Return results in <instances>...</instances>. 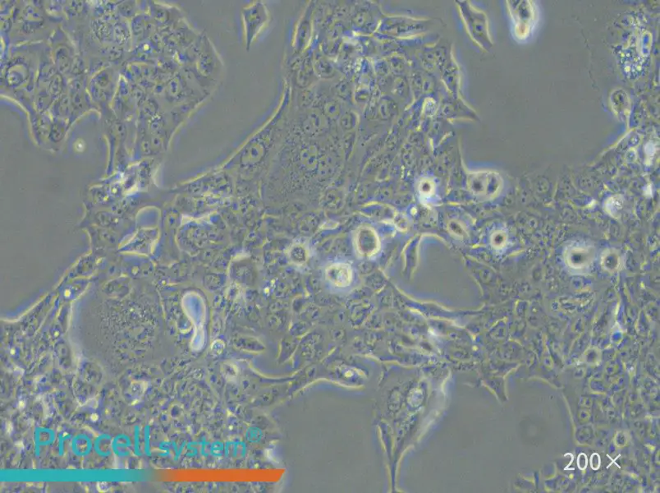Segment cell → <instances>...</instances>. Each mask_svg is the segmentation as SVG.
Returning a JSON list of instances; mask_svg holds the SVG:
<instances>
[{
	"instance_id": "cell-10",
	"label": "cell",
	"mask_w": 660,
	"mask_h": 493,
	"mask_svg": "<svg viewBox=\"0 0 660 493\" xmlns=\"http://www.w3.org/2000/svg\"><path fill=\"white\" fill-rule=\"evenodd\" d=\"M433 188H435V186H433L432 182L426 180L422 182L420 188L419 189H420L421 194L423 196L429 197V196H431L433 193Z\"/></svg>"
},
{
	"instance_id": "cell-2",
	"label": "cell",
	"mask_w": 660,
	"mask_h": 493,
	"mask_svg": "<svg viewBox=\"0 0 660 493\" xmlns=\"http://www.w3.org/2000/svg\"><path fill=\"white\" fill-rule=\"evenodd\" d=\"M242 19L245 49L250 50L253 43L271 21V14L266 4L255 1L243 8Z\"/></svg>"
},
{
	"instance_id": "cell-5",
	"label": "cell",
	"mask_w": 660,
	"mask_h": 493,
	"mask_svg": "<svg viewBox=\"0 0 660 493\" xmlns=\"http://www.w3.org/2000/svg\"><path fill=\"white\" fill-rule=\"evenodd\" d=\"M312 7H307L303 15L298 21L293 36L292 47L297 55L302 54L309 46L311 38Z\"/></svg>"
},
{
	"instance_id": "cell-6",
	"label": "cell",
	"mask_w": 660,
	"mask_h": 493,
	"mask_svg": "<svg viewBox=\"0 0 660 493\" xmlns=\"http://www.w3.org/2000/svg\"><path fill=\"white\" fill-rule=\"evenodd\" d=\"M355 245L361 256L372 257L379 250L380 243L377 233L370 227H361L356 234Z\"/></svg>"
},
{
	"instance_id": "cell-8",
	"label": "cell",
	"mask_w": 660,
	"mask_h": 493,
	"mask_svg": "<svg viewBox=\"0 0 660 493\" xmlns=\"http://www.w3.org/2000/svg\"><path fill=\"white\" fill-rule=\"evenodd\" d=\"M601 264L607 271L614 272L619 269L621 257L618 251L608 250L603 253L601 258Z\"/></svg>"
},
{
	"instance_id": "cell-7",
	"label": "cell",
	"mask_w": 660,
	"mask_h": 493,
	"mask_svg": "<svg viewBox=\"0 0 660 493\" xmlns=\"http://www.w3.org/2000/svg\"><path fill=\"white\" fill-rule=\"evenodd\" d=\"M325 276L332 285L342 288L351 284L353 271L351 267L344 263H335L327 268Z\"/></svg>"
},
{
	"instance_id": "cell-3",
	"label": "cell",
	"mask_w": 660,
	"mask_h": 493,
	"mask_svg": "<svg viewBox=\"0 0 660 493\" xmlns=\"http://www.w3.org/2000/svg\"><path fill=\"white\" fill-rule=\"evenodd\" d=\"M467 186L472 194L483 199H493L502 190L503 181L494 172L480 171L470 175Z\"/></svg>"
},
{
	"instance_id": "cell-9",
	"label": "cell",
	"mask_w": 660,
	"mask_h": 493,
	"mask_svg": "<svg viewBox=\"0 0 660 493\" xmlns=\"http://www.w3.org/2000/svg\"><path fill=\"white\" fill-rule=\"evenodd\" d=\"M507 242V234L502 231L494 232L492 237H491V243L496 250H501V248H504Z\"/></svg>"
},
{
	"instance_id": "cell-4",
	"label": "cell",
	"mask_w": 660,
	"mask_h": 493,
	"mask_svg": "<svg viewBox=\"0 0 660 493\" xmlns=\"http://www.w3.org/2000/svg\"><path fill=\"white\" fill-rule=\"evenodd\" d=\"M595 248L586 243H574L563 253L566 265L573 271L588 269L595 259Z\"/></svg>"
},
{
	"instance_id": "cell-1",
	"label": "cell",
	"mask_w": 660,
	"mask_h": 493,
	"mask_svg": "<svg viewBox=\"0 0 660 493\" xmlns=\"http://www.w3.org/2000/svg\"><path fill=\"white\" fill-rule=\"evenodd\" d=\"M456 4L471 39L483 49L490 50L493 43L485 13L476 8L469 1H456Z\"/></svg>"
}]
</instances>
